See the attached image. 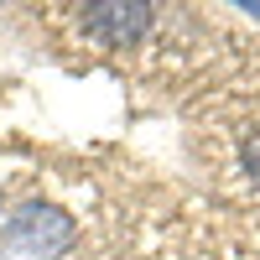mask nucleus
<instances>
[{"label":"nucleus","instance_id":"nucleus-1","mask_svg":"<svg viewBox=\"0 0 260 260\" xmlns=\"http://www.w3.org/2000/svg\"><path fill=\"white\" fill-rule=\"evenodd\" d=\"M78 245V219L52 198H21L0 213V260H62Z\"/></svg>","mask_w":260,"mask_h":260},{"label":"nucleus","instance_id":"nucleus-2","mask_svg":"<svg viewBox=\"0 0 260 260\" xmlns=\"http://www.w3.org/2000/svg\"><path fill=\"white\" fill-rule=\"evenodd\" d=\"M156 26V6L141 0H99V6H78V31L104 52H125Z\"/></svg>","mask_w":260,"mask_h":260},{"label":"nucleus","instance_id":"nucleus-3","mask_svg":"<svg viewBox=\"0 0 260 260\" xmlns=\"http://www.w3.org/2000/svg\"><path fill=\"white\" fill-rule=\"evenodd\" d=\"M245 172H250V182L260 187V136H255V141L245 146Z\"/></svg>","mask_w":260,"mask_h":260},{"label":"nucleus","instance_id":"nucleus-4","mask_svg":"<svg viewBox=\"0 0 260 260\" xmlns=\"http://www.w3.org/2000/svg\"><path fill=\"white\" fill-rule=\"evenodd\" d=\"M0 213H6V192H0Z\"/></svg>","mask_w":260,"mask_h":260}]
</instances>
